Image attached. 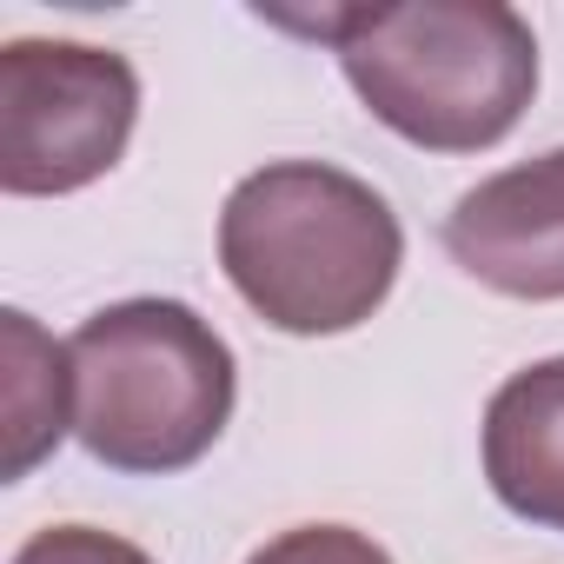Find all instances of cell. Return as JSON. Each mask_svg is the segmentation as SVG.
I'll use <instances>...</instances> for the list:
<instances>
[{
	"instance_id": "cell-1",
	"label": "cell",
	"mask_w": 564,
	"mask_h": 564,
	"mask_svg": "<svg viewBox=\"0 0 564 564\" xmlns=\"http://www.w3.org/2000/svg\"><path fill=\"white\" fill-rule=\"evenodd\" d=\"M286 28L333 41L359 107L386 133L425 153L498 147L538 94V34L505 0L333 8L319 21H286Z\"/></svg>"
},
{
	"instance_id": "cell-2",
	"label": "cell",
	"mask_w": 564,
	"mask_h": 564,
	"mask_svg": "<svg viewBox=\"0 0 564 564\" xmlns=\"http://www.w3.org/2000/svg\"><path fill=\"white\" fill-rule=\"evenodd\" d=\"M219 265L272 333L333 339L392 300L405 232L372 180L326 160H272L226 193Z\"/></svg>"
},
{
	"instance_id": "cell-3",
	"label": "cell",
	"mask_w": 564,
	"mask_h": 564,
	"mask_svg": "<svg viewBox=\"0 0 564 564\" xmlns=\"http://www.w3.org/2000/svg\"><path fill=\"white\" fill-rule=\"evenodd\" d=\"M74 432L107 471L166 478L199 465L239 399L232 346L180 300H120L74 339Z\"/></svg>"
},
{
	"instance_id": "cell-4",
	"label": "cell",
	"mask_w": 564,
	"mask_h": 564,
	"mask_svg": "<svg viewBox=\"0 0 564 564\" xmlns=\"http://www.w3.org/2000/svg\"><path fill=\"white\" fill-rule=\"evenodd\" d=\"M140 120V74L87 41L0 47V186L14 199H61L107 180Z\"/></svg>"
},
{
	"instance_id": "cell-5",
	"label": "cell",
	"mask_w": 564,
	"mask_h": 564,
	"mask_svg": "<svg viewBox=\"0 0 564 564\" xmlns=\"http://www.w3.org/2000/svg\"><path fill=\"white\" fill-rule=\"evenodd\" d=\"M445 252L505 300H564V147L458 193L445 213Z\"/></svg>"
},
{
	"instance_id": "cell-6",
	"label": "cell",
	"mask_w": 564,
	"mask_h": 564,
	"mask_svg": "<svg viewBox=\"0 0 564 564\" xmlns=\"http://www.w3.org/2000/svg\"><path fill=\"white\" fill-rule=\"evenodd\" d=\"M478 445L491 498L538 531H564V352L491 392Z\"/></svg>"
},
{
	"instance_id": "cell-7",
	"label": "cell",
	"mask_w": 564,
	"mask_h": 564,
	"mask_svg": "<svg viewBox=\"0 0 564 564\" xmlns=\"http://www.w3.org/2000/svg\"><path fill=\"white\" fill-rule=\"evenodd\" d=\"M0 339H8V392H0V478H28L67 432H74V359L54 346L28 313H0Z\"/></svg>"
},
{
	"instance_id": "cell-8",
	"label": "cell",
	"mask_w": 564,
	"mask_h": 564,
	"mask_svg": "<svg viewBox=\"0 0 564 564\" xmlns=\"http://www.w3.org/2000/svg\"><path fill=\"white\" fill-rule=\"evenodd\" d=\"M246 564H392V551L352 524H293L272 544H259Z\"/></svg>"
},
{
	"instance_id": "cell-9",
	"label": "cell",
	"mask_w": 564,
	"mask_h": 564,
	"mask_svg": "<svg viewBox=\"0 0 564 564\" xmlns=\"http://www.w3.org/2000/svg\"><path fill=\"white\" fill-rule=\"evenodd\" d=\"M14 564H153V557L133 538L100 524H47L14 551Z\"/></svg>"
}]
</instances>
